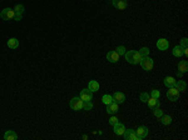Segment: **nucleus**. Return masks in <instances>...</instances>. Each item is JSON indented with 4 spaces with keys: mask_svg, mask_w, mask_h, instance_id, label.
<instances>
[{
    "mask_svg": "<svg viewBox=\"0 0 188 140\" xmlns=\"http://www.w3.org/2000/svg\"><path fill=\"white\" fill-rule=\"evenodd\" d=\"M124 56H125V60H127L128 63L133 64V65L139 64L140 60H142V56H140L138 50H128V51H125Z\"/></svg>",
    "mask_w": 188,
    "mask_h": 140,
    "instance_id": "1",
    "label": "nucleus"
},
{
    "mask_svg": "<svg viewBox=\"0 0 188 140\" xmlns=\"http://www.w3.org/2000/svg\"><path fill=\"white\" fill-rule=\"evenodd\" d=\"M168 91H167V99L171 100V101H177L179 99V90L177 88L172 86V88H168Z\"/></svg>",
    "mask_w": 188,
    "mask_h": 140,
    "instance_id": "2",
    "label": "nucleus"
},
{
    "mask_svg": "<svg viewBox=\"0 0 188 140\" xmlns=\"http://www.w3.org/2000/svg\"><path fill=\"white\" fill-rule=\"evenodd\" d=\"M69 105H70V108L73 109V110L78 111V110H82V109H83V105H84V101H83V100L80 99V98L75 96V98H73V99L70 100Z\"/></svg>",
    "mask_w": 188,
    "mask_h": 140,
    "instance_id": "3",
    "label": "nucleus"
},
{
    "mask_svg": "<svg viewBox=\"0 0 188 140\" xmlns=\"http://www.w3.org/2000/svg\"><path fill=\"white\" fill-rule=\"evenodd\" d=\"M139 64L145 71H149V70L153 69V59L149 58V56H144V58H142Z\"/></svg>",
    "mask_w": 188,
    "mask_h": 140,
    "instance_id": "4",
    "label": "nucleus"
},
{
    "mask_svg": "<svg viewBox=\"0 0 188 140\" xmlns=\"http://www.w3.org/2000/svg\"><path fill=\"white\" fill-rule=\"evenodd\" d=\"M14 15H15L14 9H10V8H5L0 13V17H1L3 20H12V19H14Z\"/></svg>",
    "mask_w": 188,
    "mask_h": 140,
    "instance_id": "5",
    "label": "nucleus"
},
{
    "mask_svg": "<svg viewBox=\"0 0 188 140\" xmlns=\"http://www.w3.org/2000/svg\"><path fill=\"white\" fill-rule=\"evenodd\" d=\"M79 98L83 101H90L93 99V91L89 90V89H83L80 91V96Z\"/></svg>",
    "mask_w": 188,
    "mask_h": 140,
    "instance_id": "6",
    "label": "nucleus"
},
{
    "mask_svg": "<svg viewBox=\"0 0 188 140\" xmlns=\"http://www.w3.org/2000/svg\"><path fill=\"white\" fill-rule=\"evenodd\" d=\"M168 48H169V43H168V40H167V39L161 38L158 41H157V49H158V50L166 51Z\"/></svg>",
    "mask_w": 188,
    "mask_h": 140,
    "instance_id": "7",
    "label": "nucleus"
},
{
    "mask_svg": "<svg viewBox=\"0 0 188 140\" xmlns=\"http://www.w3.org/2000/svg\"><path fill=\"white\" fill-rule=\"evenodd\" d=\"M135 135H137L138 140L144 139L145 136L148 135V128L147 126H139L137 130H135Z\"/></svg>",
    "mask_w": 188,
    "mask_h": 140,
    "instance_id": "8",
    "label": "nucleus"
},
{
    "mask_svg": "<svg viewBox=\"0 0 188 140\" xmlns=\"http://www.w3.org/2000/svg\"><path fill=\"white\" fill-rule=\"evenodd\" d=\"M112 4H113V6L118 10H124L128 5L127 0H112Z\"/></svg>",
    "mask_w": 188,
    "mask_h": 140,
    "instance_id": "9",
    "label": "nucleus"
},
{
    "mask_svg": "<svg viewBox=\"0 0 188 140\" xmlns=\"http://www.w3.org/2000/svg\"><path fill=\"white\" fill-rule=\"evenodd\" d=\"M119 58H121V56H119V54L117 53L116 50H113V51H109V53L107 54V60L109 61V63H117V61L119 60Z\"/></svg>",
    "mask_w": 188,
    "mask_h": 140,
    "instance_id": "10",
    "label": "nucleus"
},
{
    "mask_svg": "<svg viewBox=\"0 0 188 140\" xmlns=\"http://www.w3.org/2000/svg\"><path fill=\"white\" fill-rule=\"evenodd\" d=\"M112 98H113V101L117 103V104H123V103L125 101V95L123 94V93H119V91L114 93V94L112 95Z\"/></svg>",
    "mask_w": 188,
    "mask_h": 140,
    "instance_id": "11",
    "label": "nucleus"
},
{
    "mask_svg": "<svg viewBox=\"0 0 188 140\" xmlns=\"http://www.w3.org/2000/svg\"><path fill=\"white\" fill-rule=\"evenodd\" d=\"M123 136L125 140H138L137 135H135V130H133V129H128V130L125 129Z\"/></svg>",
    "mask_w": 188,
    "mask_h": 140,
    "instance_id": "12",
    "label": "nucleus"
},
{
    "mask_svg": "<svg viewBox=\"0 0 188 140\" xmlns=\"http://www.w3.org/2000/svg\"><path fill=\"white\" fill-rule=\"evenodd\" d=\"M113 129H114V133L117 134V135H123L124 131H125V126H124V124L122 123H117L116 125H113Z\"/></svg>",
    "mask_w": 188,
    "mask_h": 140,
    "instance_id": "13",
    "label": "nucleus"
},
{
    "mask_svg": "<svg viewBox=\"0 0 188 140\" xmlns=\"http://www.w3.org/2000/svg\"><path fill=\"white\" fill-rule=\"evenodd\" d=\"M118 109H119V104L112 101L111 104L107 105V113H108V114H117V113H118Z\"/></svg>",
    "mask_w": 188,
    "mask_h": 140,
    "instance_id": "14",
    "label": "nucleus"
},
{
    "mask_svg": "<svg viewBox=\"0 0 188 140\" xmlns=\"http://www.w3.org/2000/svg\"><path fill=\"white\" fill-rule=\"evenodd\" d=\"M147 104H148V106H149V108L154 109V108H158V106L161 105V103H159V100L157 99V98H152V96H149V99L147 100Z\"/></svg>",
    "mask_w": 188,
    "mask_h": 140,
    "instance_id": "15",
    "label": "nucleus"
},
{
    "mask_svg": "<svg viewBox=\"0 0 188 140\" xmlns=\"http://www.w3.org/2000/svg\"><path fill=\"white\" fill-rule=\"evenodd\" d=\"M4 139L5 140H17L18 139V134L14 130H8L4 134Z\"/></svg>",
    "mask_w": 188,
    "mask_h": 140,
    "instance_id": "16",
    "label": "nucleus"
},
{
    "mask_svg": "<svg viewBox=\"0 0 188 140\" xmlns=\"http://www.w3.org/2000/svg\"><path fill=\"white\" fill-rule=\"evenodd\" d=\"M172 54H173V56H176V58H181V56L183 55V48H182L181 45H176L173 50H172Z\"/></svg>",
    "mask_w": 188,
    "mask_h": 140,
    "instance_id": "17",
    "label": "nucleus"
},
{
    "mask_svg": "<svg viewBox=\"0 0 188 140\" xmlns=\"http://www.w3.org/2000/svg\"><path fill=\"white\" fill-rule=\"evenodd\" d=\"M99 88H101V85H99V83H98L97 80H90L89 84H88V89L92 90L93 93H94V91H98Z\"/></svg>",
    "mask_w": 188,
    "mask_h": 140,
    "instance_id": "18",
    "label": "nucleus"
},
{
    "mask_svg": "<svg viewBox=\"0 0 188 140\" xmlns=\"http://www.w3.org/2000/svg\"><path fill=\"white\" fill-rule=\"evenodd\" d=\"M176 81H177V80L174 79V78H172V76H167V78H164V80H163L164 85H166L167 88H172V86H174Z\"/></svg>",
    "mask_w": 188,
    "mask_h": 140,
    "instance_id": "19",
    "label": "nucleus"
},
{
    "mask_svg": "<svg viewBox=\"0 0 188 140\" xmlns=\"http://www.w3.org/2000/svg\"><path fill=\"white\" fill-rule=\"evenodd\" d=\"M8 46L10 49H17L19 46V40L17 38H10L8 40Z\"/></svg>",
    "mask_w": 188,
    "mask_h": 140,
    "instance_id": "20",
    "label": "nucleus"
},
{
    "mask_svg": "<svg viewBox=\"0 0 188 140\" xmlns=\"http://www.w3.org/2000/svg\"><path fill=\"white\" fill-rule=\"evenodd\" d=\"M174 88H177V89L181 90V91H184L187 89V83L183 81V80H178V81H176Z\"/></svg>",
    "mask_w": 188,
    "mask_h": 140,
    "instance_id": "21",
    "label": "nucleus"
},
{
    "mask_svg": "<svg viewBox=\"0 0 188 140\" xmlns=\"http://www.w3.org/2000/svg\"><path fill=\"white\" fill-rule=\"evenodd\" d=\"M159 119H161V123L163 124V125H169V124L172 123L171 115H164V114H163V115H162Z\"/></svg>",
    "mask_w": 188,
    "mask_h": 140,
    "instance_id": "22",
    "label": "nucleus"
},
{
    "mask_svg": "<svg viewBox=\"0 0 188 140\" xmlns=\"http://www.w3.org/2000/svg\"><path fill=\"white\" fill-rule=\"evenodd\" d=\"M178 70L182 71V73H186L188 70V63L186 60H182L179 61V64H178Z\"/></svg>",
    "mask_w": 188,
    "mask_h": 140,
    "instance_id": "23",
    "label": "nucleus"
},
{
    "mask_svg": "<svg viewBox=\"0 0 188 140\" xmlns=\"http://www.w3.org/2000/svg\"><path fill=\"white\" fill-rule=\"evenodd\" d=\"M102 101H103L106 105H108V104H111V103L113 101V98H112V95H109V94H104V95L102 96Z\"/></svg>",
    "mask_w": 188,
    "mask_h": 140,
    "instance_id": "24",
    "label": "nucleus"
},
{
    "mask_svg": "<svg viewBox=\"0 0 188 140\" xmlns=\"http://www.w3.org/2000/svg\"><path fill=\"white\" fill-rule=\"evenodd\" d=\"M14 11L18 13V14H23L24 13V5L17 4V5H15V8H14Z\"/></svg>",
    "mask_w": 188,
    "mask_h": 140,
    "instance_id": "25",
    "label": "nucleus"
},
{
    "mask_svg": "<svg viewBox=\"0 0 188 140\" xmlns=\"http://www.w3.org/2000/svg\"><path fill=\"white\" fill-rule=\"evenodd\" d=\"M153 115L155 116V118H161L162 115H163V110H161V108L158 106V108H154V110H153Z\"/></svg>",
    "mask_w": 188,
    "mask_h": 140,
    "instance_id": "26",
    "label": "nucleus"
},
{
    "mask_svg": "<svg viewBox=\"0 0 188 140\" xmlns=\"http://www.w3.org/2000/svg\"><path fill=\"white\" fill-rule=\"evenodd\" d=\"M139 54H140L142 58H144V56H148L149 55V49L147 48V46H144V48H142V49L139 50Z\"/></svg>",
    "mask_w": 188,
    "mask_h": 140,
    "instance_id": "27",
    "label": "nucleus"
},
{
    "mask_svg": "<svg viewBox=\"0 0 188 140\" xmlns=\"http://www.w3.org/2000/svg\"><path fill=\"white\" fill-rule=\"evenodd\" d=\"M139 99L142 103H147V100L149 99V94L148 93H142V94L139 95Z\"/></svg>",
    "mask_w": 188,
    "mask_h": 140,
    "instance_id": "28",
    "label": "nucleus"
},
{
    "mask_svg": "<svg viewBox=\"0 0 188 140\" xmlns=\"http://www.w3.org/2000/svg\"><path fill=\"white\" fill-rule=\"evenodd\" d=\"M116 51L119 54V56H122V55H124V54H125V48H124L123 45H119V46H117Z\"/></svg>",
    "mask_w": 188,
    "mask_h": 140,
    "instance_id": "29",
    "label": "nucleus"
},
{
    "mask_svg": "<svg viewBox=\"0 0 188 140\" xmlns=\"http://www.w3.org/2000/svg\"><path fill=\"white\" fill-rule=\"evenodd\" d=\"M83 109H84V110H92V109H93V103L92 101H84Z\"/></svg>",
    "mask_w": 188,
    "mask_h": 140,
    "instance_id": "30",
    "label": "nucleus"
},
{
    "mask_svg": "<svg viewBox=\"0 0 188 140\" xmlns=\"http://www.w3.org/2000/svg\"><path fill=\"white\" fill-rule=\"evenodd\" d=\"M118 123V119L116 116H111V119H109V125H116V124Z\"/></svg>",
    "mask_w": 188,
    "mask_h": 140,
    "instance_id": "31",
    "label": "nucleus"
},
{
    "mask_svg": "<svg viewBox=\"0 0 188 140\" xmlns=\"http://www.w3.org/2000/svg\"><path fill=\"white\" fill-rule=\"evenodd\" d=\"M150 96H152V98H157V99H159L161 93H159L158 90H152V93H150Z\"/></svg>",
    "mask_w": 188,
    "mask_h": 140,
    "instance_id": "32",
    "label": "nucleus"
},
{
    "mask_svg": "<svg viewBox=\"0 0 188 140\" xmlns=\"http://www.w3.org/2000/svg\"><path fill=\"white\" fill-rule=\"evenodd\" d=\"M187 44H188V39H187V38H183V39H182V41H181V44H179V45L184 49V48H187Z\"/></svg>",
    "mask_w": 188,
    "mask_h": 140,
    "instance_id": "33",
    "label": "nucleus"
},
{
    "mask_svg": "<svg viewBox=\"0 0 188 140\" xmlns=\"http://www.w3.org/2000/svg\"><path fill=\"white\" fill-rule=\"evenodd\" d=\"M22 19H23V14H18V13H15V15H14V20H15V22H20Z\"/></svg>",
    "mask_w": 188,
    "mask_h": 140,
    "instance_id": "34",
    "label": "nucleus"
},
{
    "mask_svg": "<svg viewBox=\"0 0 188 140\" xmlns=\"http://www.w3.org/2000/svg\"><path fill=\"white\" fill-rule=\"evenodd\" d=\"M182 75H183V73H182V71H178V73H177V76H178V78H182Z\"/></svg>",
    "mask_w": 188,
    "mask_h": 140,
    "instance_id": "35",
    "label": "nucleus"
}]
</instances>
